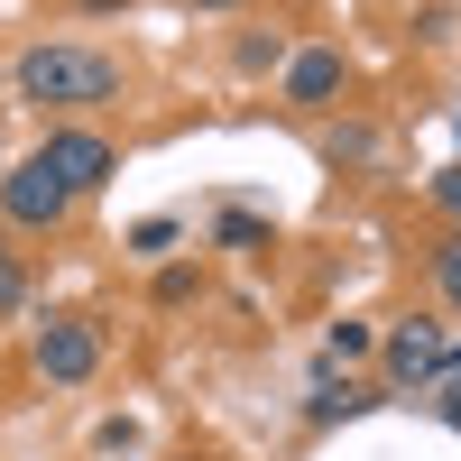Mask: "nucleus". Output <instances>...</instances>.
Listing matches in <instances>:
<instances>
[{
	"mask_svg": "<svg viewBox=\"0 0 461 461\" xmlns=\"http://www.w3.org/2000/svg\"><path fill=\"white\" fill-rule=\"evenodd\" d=\"M10 84H19V102H37V111H84V102H111L121 93V56L111 47H74V37H47V47H28L19 65H10Z\"/></svg>",
	"mask_w": 461,
	"mask_h": 461,
	"instance_id": "obj_1",
	"label": "nucleus"
},
{
	"mask_svg": "<svg viewBox=\"0 0 461 461\" xmlns=\"http://www.w3.org/2000/svg\"><path fill=\"white\" fill-rule=\"evenodd\" d=\"M28 369L47 378V388H84V378L102 369V323L93 314H47L28 332Z\"/></svg>",
	"mask_w": 461,
	"mask_h": 461,
	"instance_id": "obj_2",
	"label": "nucleus"
},
{
	"mask_svg": "<svg viewBox=\"0 0 461 461\" xmlns=\"http://www.w3.org/2000/svg\"><path fill=\"white\" fill-rule=\"evenodd\" d=\"M37 158H47V176L65 185L74 203H84V194H102V185L121 176V148H111L102 130H84V121H65V130H47V139H37Z\"/></svg>",
	"mask_w": 461,
	"mask_h": 461,
	"instance_id": "obj_3",
	"label": "nucleus"
},
{
	"mask_svg": "<svg viewBox=\"0 0 461 461\" xmlns=\"http://www.w3.org/2000/svg\"><path fill=\"white\" fill-rule=\"evenodd\" d=\"M0 221L10 230H65L74 221V194L47 176V158H19L10 176H0Z\"/></svg>",
	"mask_w": 461,
	"mask_h": 461,
	"instance_id": "obj_4",
	"label": "nucleus"
},
{
	"mask_svg": "<svg viewBox=\"0 0 461 461\" xmlns=\"http://www.w3.org/2000/svg\"><path fill=\"white\" fill-rule=\"evenodd\" d=\"M378 360H388V388H425V378H443L452 341H443V323L406 314V323H388V332H378Z\"/></svg>",
	"mask_w": 461,
	"mask_h": 461,
	"instance_id": "obj_5",
	"label": "nucleus"
},
{
	"mask_svg": "<svg viewBox=\"0 0 461 461\" xmlns=\"http://www.w3.org/2000/svg\"><path fill=\"white\" fill-rule=\"evenodd\" d=\"M341 84H351V65H341V47H295L286 65H277V93L295 102V111H323Z\"/></svg>",
	"mask_w": 461,
	"mask_h": 461,
	"instance_id": "obj_6",
	"label": "nucleus"
},
{
	"mask_svg": "<svg viewBox=\"0 0 461 461\" xmlns=\"http://www.w3.org/2000/svg\"><path fill=\"white\" fill-rule=\"evenodd\" d=\"M369 406H378V397L351 388L341 369H323V378H314V397H304V415H314V425H341V415H369Z\"/></svg>",
	"mask_w": 461,
	"mask_h": 461,
	"instance_id": "obj_7",
	"label": "nucleus"
},
{
	"mask_svg": "<svg viewBox=\"0 0 461 461\" xmlns=\"http://www.w3.org/2000/svg\"><path fill=\"white\" fill-rule=\"evenodd\" d=\"M323 158H332V167H369V158H378V130H369V121H341V130L323 139Z\"/></svg>",
	"mask_w": 461,
	"mask_h": 461,
	"instance_id": "obj_8",
	"label": "nucleus"
},
{
	"mask_svg": "<svg viewBox=\"0 0 461 461\" xmlns=\"http://www.w3.org/2000/svg\"><path fill=\"white\" fill-rule=\"evenodd\" d=\"M369 351H378L369 323H332V332H323V369H351V360H369Z\"/></svg>",
	"mask_w": 461,
	"mask_h": 461,
	"instance_id": "obj_9",
	"label": "nucleus"
},
{
	"mask_svg": "<svg viewBox=\"0 0 461 461\" xmlns=\"http://www.w3.org/2000/svg\"><path fill=\"white\" fill-rule=\"evenodd\" d=\"M230 65H240V74H277V65H286V37H277V28H267V37L249 28L240 47H230Z\"/></svg>",
	"mask_w": 461,
	"mask_h": 461,
	"instance_id": "obj_10",
	"label": "nucleus"
},
{
	"mask_svg": "<svg viewBox=\"0 0 461 461\" xmlns=\"http://www.w3.org/2000/svg\"><path fill=\"white\" fill-rule=\"evenodd\" d=\"M212 240H221V249H267V221H258V212H221Z\"/></svg>",
	"mask_w": 461,
	"mask_h": 461,
	"instance_id": "obj_11",
	"label": "nucleus"
},
{
	"mask_svg": "<svg viewBox=\"0 0 461 461\" xmlns=\"http://www.w3.org/2000/svg\"><path fill=\"white\" fill-rule=\"evenodd\" d=\"M167 249H176V221H167V212H148V221L130 230V258H167Z\"/></svg>",
	"mask_w": 461,
	"mask_h": 461,
	"instance_id": "obj_12",
	"label": "nucleus"
},
{
	"mask_svg": "<svg viewBox=\"0 0 461 461\" xmlns=\"http://www.w3.org/2000/svg\"><path fill=\"white\" fill-rule=\"evenodd\" d=\"M425 194H434V212H452V221H461V158H452V167H434V176H425Z\"/></svg>",
	"mask_w": 461,
	"mask_h": 461,
	"instance_id": "obj_13",
	"label": "nucleus"
},
{
	"mask_svg": "<svg viewBox=\"0 0 461 461\" xmlns=\"http://www.w3.org/2000/svg\"><path fill=\"white\" fill-rule=\"evenodd\" d=\"M28 304V267H19V249H0V314H19Z\"/></svg>",
	"mask_w": 461,
	"mask_h": 461,
	"instance_id": "obj_14",
	"label": "nucleus"
},
{
	"mask_svg": "<svg viewBox=\"0 0 461 461\" xmlns=\"http://www.w3.org/2000/svg\"><path fill=\"white\" fill-rule=\"evenodd\" d=\"M434 286H443V304H461V240L434 249Z\"/></svg>",
	"mask_w": 461,
	"mask_h": 461,
	"instance_id": "obj_15",
	"label": "nucleus"
},
{
	"mask_svg": "<svg viewBox=\"0 0 461 461\" xmlns=\"http://www.w3.org/2000/svg\"><path fill=\"white\" fill-rule=\"evenodd\" d=\"M203 277H194V267H158V304H185V295H194Z\"/></svg>",
	"mask_w": 461,
	"mask_h": 461,
	"instance_id": "obj_16",
	"label": "nucleus"
},
{
	"mask_svg": "<svg viewBox=\"0 0 461 461\" xmlns=\"http://www.w3.org/2000/svg\"><path fill=\"white\" fill-rule=\"evenodd\" d=\"M93 443H102V452H130V443H139V425H130V415H102V434H93Z\"/></svg>",
	"mask_w": 461,
	"mask_h": 461,
	"instance_id": "obj_17",
	"label": "nucleus"
},
{
	"mask_svg": "<svg viewBox=\"0 0 461 461\" xmlns=\"http://www.w3.org/2000/svg\"><path fill=\"white\" fill-rule=\"evenodd\" d=\"M434 406H443V425H452V434H461V369H452V378H443V397H434Z\"/></svg>",
	"mask_w": 461,
	"mask_h": 461,
	"instance_id": "obj_18",
	"label": "nucleus"
},
{
	"mask_svg": "<svg viewBox=\"0 0 461 461\" xmlns=\"http://www.w3.org/2000/svg\"><path fill=\"white\" fill-rule=\"evenodd\" d=\"M74 10H130V0H74Z\"/></svg>",
	"mask_w": 461,
	"mask_h": 461,
	"instance_id": "obj_19",
	"label": "nucleus"
},
{
	"mask_svg": "<svg viewBox=\"0 0 461 461\" xmlns=\"http://www.w3.org/2000/svg\"><path fill=\"white\" fill-rule=\"evenodd\" d=\"M194 10H240V0H194Z\"/></svg>",
	"mask_w": 461,
	"mask_h": 461,
	"instance_id": "obj_20",
	"label": "nucleus"
},
{
	"mask_svg": "<svg viewBox=\"0 0 461 461\" xmlns=\"http://www.w3.org/2000/svg\"><path fill=\"white\" fill-rule=\"evenodd\" d=\"M443 369H461V341H452V360H443Z\"/></svg>",
	"mask_w": 461,
	"mask_h": 461,
	"instance_id": "obj_21",
	"label": "nucleus"
},
{
	"mask_svg": "<svg viewBox=\"0 0 461 461\" xmlns=\"http://www.w3.org/2000/svg\"><path fill=\"white\" fill-rule=\"evenodd\" d=\"M452 130H461V121H452Z\"/></svg>",
	"mask_w": 461,
	"mask_h": 461,
	"instance_id": "obj_22",
	"label": "nucleus"
}]
</instances>
